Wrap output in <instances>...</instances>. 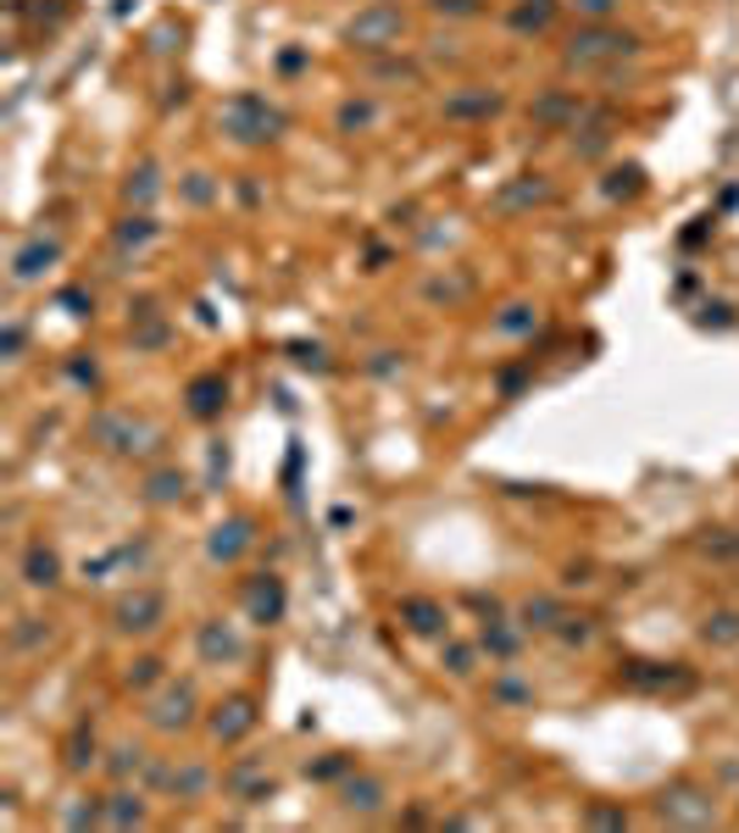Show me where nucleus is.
<instances>
[{
	"label": "nucleus",
	"instance_id": "obj_23",
	"mask_svg": "<svg viewBox=\"0 0 739 833\" xmlns=\"http://www.w3.org/2000/svg\"><path fill=\"white\" fill-rule=\"evenodd\" d=\"M57 256H62L57 239H29V245L12 256V278H18V284H34V278H45V267H57Z\"/></svg>",
	"mask_w": 739,
	"mask_h": 833
},
{
	"label": "nucleus",
	"instance_id": "obj_10",
	"mask_svg": "<svg viewBox=\"0 0 739 833\" xmlns=\"http://www.w3.org/2000/svg\"><path fill=\"white\" fill-rule=\"evenodd\" d=\"M339 805L350 811V816H379L384 805H390V783L379 778V772H345L339 778Z\"/></svg>",
	"mask_w": 739,
	"mask_h": 833
},
{
	"label": "nucleus",
	"instance_id": "obj_19",
	"mask_svg": "<svg viewBox=\"0 0 739 833\" xmlns=\"http://www.w3.org/2000/svg\"><path fill=\"white\" fill-rule=\"evenodd\" d=\"M401 623H407L412 634H423V639H445V634H451L445 606L429 600V595H407V600H401Z\"/></svg>",
	"mask_w": 739,
	"mask_h": 833
},
{
	"label": "nucleus",
	"instance_id": "obj_1",
	"mask_svg": "<svg viewBox=\"0 0 739 833\" xmlns=\"http://www.w3.org/2000/svg\"><path fill=\"white\" fill-rule=\"evenodd\" d=\"M634 51H639V34H628V29H617V23H584V29L567 34L562 62L578 68V73H589V68H612V62H623V56H634Z\"/></svg>",
	"mask_w": 739,
	"mask_h": 833
},
{
	"label": "nucleus",
	"instance_id": "obj_30",
	"mask_svg": "<svg viewBox=\"0 0 739 833\" xmlns=\"http://www.w3.org/2000/svg\"><path fill=\"white\" fill-rule=\"evenodd\" d=\"M479 650H484L479 639H445V645H440V667H445L451 678H473V672H479Z\"/></svg>",
	"mask_w": 739,
	"mask_h": 833
},
{
	"label": "nucleus",
	"instance_id": "obj_52",
	"mask_svg": "<svg viewBox=\"0 0 739 833\" xmlns=\"http://www.w3.org/2000/svg\"><path fill=\"white\" fill-rule=\"evenodd\" d=\"M134 344H140V350H162V344H167V328H162V322H151V328H145Z\"/></svg>",
	"mask_w": 739,
	"mask_h": 833
},
{
	"label": "nucleus",
	"instance_id": "obj_39",
	"mask_svg": "<svg viewBox=\"0 0 739 833\" xmlns=\"http://www.w3.org/2000/svg\"><path fill=\"white\" fill-rule=\"evenodd\" d=\"M151 683H167L162 656H134V661L123 667V689H151Z\"/></svg>",
	"mask_w": 739,
	"mask_h": 833
},
{
	"label": "nucleus",
	"instance_id": "obj_9",
	"mask_svg": "<svg viewBox=\"0 0 739 833\" xmlns=\"http://www.w3.org/2000/svg\"><path fill=\"white\" fill-rule=\"evenodd\" d=\"M250 728H256V700H250V695H228V700H217L212 717H206L212 744H239V739H250Z\"/></svg>",
	"mask_w": 739,
	"mask_h": 833
},
{
	"label": "nucleus",
	"instance_id": "obj_49",
	"mask_svg": "<svg viewBox=\"0 0 739 833\" xmlns=\"http://www.w3.org/2000/svg\"><path fill=\"white\" fill-rule=\"evenodd\" d=\"M184 195H189V200H195V206H206V200H212V195H217V189H212V184H206V173H189V184H184Z\"/></svg>",
	"mask_w": 739,
	"mask_h": 833
},
{
	"label": "nucleus",
	"instance_id": "obj_36",
	"mask_svg": "<svg viewBox=\"0 0 739 833\" xmlns=\"http://www.w3.org/2000/svg\"><path fill=\"white\" fill-rule=\"evenodd\" d=\"M140 772H145V750H140V744H112V750H106V778L129 783V778H140Z\"/></svg>",
	"mask_w": 739,
	"mask_h": 833
},
{
	"label": "nucleus",
	"instance_id": "obj_22",
	"mask_svg": "<svg viewBox=\"0 0 739 833\" xmlns=\"http://www.w3.org/2000/svg\"><path fill=\"white\" fill-rule=\"evenodd\" d=\"M156 234H162V223H156L151 212H129V217L112 228V245H117V256H145V250L156 245Z\"/></svg>",
	"mask_w": 739,
	"mask_h": 833
},
{
	"label": "nucleus",
	"instance_id": "obj_43",
	"mask_svg": "<svg viewBox=\"0 0 739 833\" xmlns=\"http://www.w3.org/2000/svg\"><path fill=\"white\" fill-rule=\"evenodd\" d=\"M468 289H473V278H468V272H456V278H434V284H429V295H434V300H440V295H445V300H462Z\"/></svg>",
	"mask_w": 739,
	"mask_h": 833
},
{
	"label": "nucleus",
	"instance_id": "obj_27",
	"mask_svg": "<svg viewBox=\"0 0 739 833\" xmlns=\"http://www.w3.org/2000/svg\"><path fill=\"white\" fill-rule=\"evenodd\" d=\"M523 634H528L523 623L490 617V623H484V634H479V645H484V650H490L495 661H512V656H517V645H523Z\"/></svg>",
	"mask_w": 739,
	"mask_h": 833
},
{
	"label": "nucleus",
	"instance_id": "obj_41",
	"mask_svg": "<svg viewBox=\"0 0 739 833\" xmlns=\"http://www.w3.org/2000/svg\"><path fill=\"white\" fill-rule=\"evenodd\" d=\"M567 7H573V12L584 18V23H612L623 0H567Z\"/></svg>",
	"mask_w": 739,
	"mask_h": 833
},
{
	"label": "nucleus",
	"instance_id": "obj_28",
	"mask_svg": "<svg viewBox=\"0 0 739 833\" xmlns=\"http://www.w3.org/2000/svg\"><path fill=\"white\" fill-rule=\"evenodd\" d=\"M62 767H68V772H90V767H101V744H95V728H90V722H79V728L68 733V744H62Z\"/></svg>",
	"mask_w": 739,
	"mask_h": 833
},
{
	"label": "nucleus",
	"instance_id": "obj_29",
	"mask_svg": "<svg viewBox=\"0 0 739 833\" xmlns=\"http://www.w3.org/2000/svg\"><path fill=\"white\" fill-rule=\"evenodd\" d=\"M184 495H189V479H184L178 467H162V473L145 479V501H151V506H178Z\"/></svg>",
	"mask_w": 739,
	"mask_h": 833
},
{
	"label": "nucleus",
	"instance_id": "obj_11",
	"mask_svg": "<svg viewBox=\"0 0 739 833\" xmlns=\"http://www.w3.org/2000/svg\"><path fill=\"white\" fill-rule=\"evenodd\" d=\"M195 656H201L206 667H234V661H245V639H239L234 623L212 617V623L195 628Z\"/></svg>",
	"mask_w": 739,
	"mask_h": 833
},
{
	"label": "nucleus",
	"instance_id": "obj_40",
	"mask_svg": "<svg viewBox=\"0 0 739 833\" xmlns=\"http://www.w3.org/2000/svg\"><path fill=\"white\" fill-rule=\"evenodd\" d=\"M639 189H645V173H639L634 162H628V167H612V173H606V195H612V200H617V195H639Z\"/></svg>",
	"mask_w": 739,
	"mask_h": 833
},
{
	"label": "nucleus",
	"instance_id": "obj_20",
	"mask_svg": "<svg viewBox=\"0 0 739 833\" xmlns=\"http://www.w3.org/2000/svg\"><path fill=\"white\" fill-rule=\"evenodd\" d=\"M184 400H189V416L212 423V416H223V405H228V378H223V372H201V378L184 389Z\"/></svg>",
	"mask_w": 739,
	"mask_h": 833
},
{
	"label": "nucleus",
	"instance_id": "obj_51",
	"mask_svg": "<svg viewBox=\"0 0 739 833\" xmlns=\"http://www.w3.org/2000/svg\"><path fill=\"white\" fill-rule=\"evenodd\" d=\"M23 344H29L23 322H7V361H18V356H23Z\"/></svg>",
	"mask_w": 739,
	"mask_h": 833
},
{
	"label": "nucleus",
	"instance_id": "obj_32",
	"mask_svg": "<svg viewBox=\"0 0 739 833\" xmlns=\"http://www.w3.org/2000/svg\"><path fill=\"white\" fill-rule=\"evenodd\" d=\"M162 195V178H156V162H140L134 173H129V184H123V200L129 206H140V212H151V200Z\"/></svg>",
	"mask_w": 739,
	"mask_h": 833
},
{
	"label": "nucleus",
	"instance_id": "obj_2",
	"mask_svg": "<svg viewBox=\"0 0 739 833\" xmlns=\"http://www.w3.org/2000/svg\"><path fill=\"white\" fill-rule=\"evenodd\" d=\"M407 34V12L396 0H373V7H361L350 23H345V45L361 51V56H390Z\"/></svg>",
	"mask_w": 739,
	"mask_h": 833
},
{
	"label": "nucleus",
	"instance_id": "obj_48",
	"mask_svg": "<svg viewBox=\"0 0 739 833\" xmlns=\"http://www.w3.org/2000/svg\"><path fill=\"white\" fill-rule=\"evenodd\" d=\"M373 79H401V84H412V79H418V68H412V62H379V68H373Z\"/></svg>",
	"mask_w": 739,
	"mask_h": 833
},
{
	"label": "nucleus",
	"instance_id": "obj_38",
	"mask_svg": "<svg viewBox=\"0 0 739 833\" xmlns=\"http://www.w3.org/2000/svg\"><path fill=\"white\" fill-rule=\"evenodd\" d=\"M40 645H51V623H40V617H18V623H12V650H18V656H29V650H40Z\"/></svg>",
	"mask_w": 739,
	"mask_h": 833
},
{
	"label": "nucleus",
	"instance_id": "obj_25",
	"mask_svg": "<svg viewBox=\"0 0 739 833\" xmlns=\"http://www.w3.org/2000/svg\"><path fill=\"white\" fill-rule=\"evenodd\" d=\"M551 23H556V0H517V7L506 12V29L523 34V40H528V34H545Z\"/></svg>",
	"mask_w": 739,
	"mask_h": 833
},
{
	"label": "nucleus",
	"instance_id": "obj_44",
	"mask_svg": "<svg viewBox=\"0 0 739 833\" xmlns=\"http://www.w3.org/2000/svg\"><path fill=\"white\" fill-rule=\"evenodd\" d=\"M345 772H350V755H322V761L306 767V778H322V783H328V778H345Z\"/></svg>",
	"mask_w": 739,
	"mask_h": 833
},
{
	"label": "nucleus",
	"instance_id": "obj_26",
	"mask_svg": "<svg viewBox=\"0 0 739 833\" xmlns=\"http://www.w3.org/2000/svg\"><path fill=\"white\" fill-rule=\"evenodd\" d=\"M151 822V805L140 789H117L106 794V827H145Z\"/></svg>",
	"mask_w": 739,
	"mask_h": 833
},
{
	"label": "nucleus",
	"instance_id": "obj_13",
	"mask_svg": "<svg viewBox=\"0 0 739 833\" xmlns=\"http://www.w3.org/2000/svg\"><path fill=\"white\" fill-rule=\"evenodd\" d=\"M250 545H256V523H250V517H223V523L206 534V562H212V567H234Z\"/></svg>",
	"mask_w": 739,
	"mask_h": 833
},
{
	"label": "nucleus",
	"instance_id": "obj_3",
	"mask_svg": "<svg viewBox=\"0 0 739 833\" xmlns=\"http://www.w3.org/2000/svg\"><path fill=\"white\" fill-rule=\"evenodd\" d=\"M217 128L234 140V145H273L278 134H284V112L278 106H267L261 95H234V101H223V112H217Z\"/></svg>",
	"mask_w": 739,
	"mask_h": 833
},
{
	"label": "nucleus",
	"instance_id": "obj_24",
	"mask_svg": "<svg viewBox=\"0 0 739 833\" xmlns=\"http://www.w3.org/2000/svg\"><path fill=\"white\" fill-rule=\"evenodd\" d=\"M517 623H523L528 634H556V628L567 623V611H562L556 595H528V600L517 606Z\"/></svg>",
	"mask_w": 739,
	"mask_h": 833
},
{
	"label": "nucleus",
	"instance_id": "obj_6",
	"mask_svg": "<svg viewBox=\"0 0 739 833\" xmlns=\"http://www.w3.org/2000/svg\"><path fill=\"white\" fill-rule=\"evenodd\" d=\"M167 623V595L162 589H129L112 600V634L123 639H145Z\"/></svg>",
	"mask_w": 739,
	"mask_h": 833
},
{
	"label": "nucleus",
	"instance_id": "obj_50",
	"mask_svg": "<svg viewBox=\"0 0 739 833\" xmlns=\"http://www.w3.org/2000/svg\"><path fill=\"white\" fill-rule=\"evenodd\" d=\"M62 306H68V317H90V306H95V300H90L84 289H62Z\"/></svg>",
	"mask_w": 739,
	"mask_h": 833
},
{
	"label": "nucleus",
	"instance_id": "obj_7",
	"mask_svg": "<svg viewBox=\"0 0 739 833\" xmlns=\"http://www.w3.org/2000/svg\"><path fill=\"white\" fill-rule=\"evenodd\" d=\"M656 816H661L667 827H711V822H717V805H711V794H706L700 783L678 778V783H667V789L656 794Z\"/></svg>",
	"mask_w": 739,
	"mask_h": 833
},
{
	"label": "nucleus",
	"instance_id": "obj_33",
	"mask_svg": "<svg viewBox=\"0 0 739 833\" xmlns=\"http://www.w3.org/2000/svg\"><path fill=\"white\" fill-rule=\"evenodd\" d=\"M534 200H551V184H545L540 173H523L517 184L501 189V212H523V206H534Z\"/></svg>",
	"mask_w": 739,
	"mask_h": 833
},
{
	"label": "nucleus",
	"instance_id": "obj_15",
	"mask_svg": "<svg viewBox=\"0 0 739 833\" xmlns=\"http://www.w3.org/2000/svg\"><path fill=\"white\" fill-rule=\"evenodd\" d=\"M623 683H634V689H689L695 678H689L684 661H628Z\"/></svg>",
	"mask_w": 739,
	"mask_h": 833
},
{
	"label": "nucleus",
	"instance_id": "obj_35",
	"mask_svg": "<svg viewBox=\"0 0 739 833\" xmlns=\"http://www.w3.org/2000/svg\"><path fill=\"white\" fill-rule=\"evenodd\" d=\"M700 639L711 645V650H728V645H739V611L728 606V611H711L706 623H700Z\"/></svg>",
	"mask_w": 739,
	"mask_h": 833
},
{
	"label": "nucleus",
	"instance_id": "obj_37",
	"mask_svg": "<svg viewBox=\"0 0 739 833\" xmlns=\"http://www.w3.org/2000/svg\"><path fill=\"white\" fill-rule=\"evenodd\" d=\"M534 322H540V311L517 300V306H506V311L495 317V333H501V339H523V333H534Z\"/></svg>",
	"mask_w": 739,
	"mask_h": 833
},
{
	"label": "nucleus",
	"instance_id": "obj_4",
	"mask_svg": "<svg viewBox=\"0 0 739 833\" xmlns=\"http://www.w3.org/2000/svg\"><path fill=\"white\" fill-rule=\"evenodd\" d=\"M195 717H201V695H195L189 678H167V683L145 700V722H151L156 733H184V728H195Z\"/></svg>",
	"mask_w": 739,
	"mask_h": 833
},
{
	"label": "nucleus",
	"instance_id": "obj_14",
	"mask_svg": "<svg viewBox=\"0 0 739 833\" xmlns=\"http://www.w3.org/2000/svg\"><path fill=\"white\" fill-rule=\"evenodd\" d=\"M151 783H162L173 800H201V794L212 789V767H206V761H178V767H173V761H156V767H151Z\"/></svg>",
	"mask_w": 739,
	"mask_h": 833
},
{
	"label": "nucleus",
	"instance_id": "obj_46",
	"mask_svg": "<svg viewBox=\"0 0 739 833\" xmlns=\"http://www.w3.org/2000/svg\"><path fill=\"white\" fill-rule=\"evenodd\" d=\"M589 634H595V628H589V617H567V623L556 628V639H562V645H589Z\"/></svg>",
	"mask_w": 739,
	"mask_h": 833
},
{
	"label": "nucleus",
	"instance_id": "obj_5",
	"mask_svg": "<svg viewBox=\"0 0 739 833\" xmlns=\"http://www.w3.org/2000/svg\"><path fill=\"white\" fill-rule=\"evenodd\" d=\"M90 440H95L101 451H112V456H145L151 445H162V434H156L151 423H140V416H129V411L95 416V423H90Z\"/></svg>",
	"mask_w": 739,
	"mask_h": 833
},
{
	"label": "nucleus",
	"instance_id": "obj_16",
	"mask_svg": "<svg viewBox=\"0 0 739 833\" xmlns=\"http://www.w3.org/2000/svg\"><path fill=\"white\" fill-rule=\"evenodd\" d=\"M506 101H501V90H456V95H445V123H484V117H495Z\"/></svg>",
	"mask_w": 739,
	"mask_h": 833
},
{
	"label": "nucleus",
	"instance_id": "obj_34",
	"mask_svg": "<svg viewBox=\"0 0 739 833\" xmlns=\"http://www.w3.org/2000/svg\"><path fill=\"white\" fill-rule=\"evenodd\" d=\"M333 123H339V134H361V128H373V123H379V101L356 95V101H345V106L333 112Z\"/></svg>",
	"mask_w": 739,
	"mask_h": 833
},
{
	"label": "nucleus",
	"instance_id": "obj_45",
	"mask_svg": "<svg viewBox=\"0 0 739 833\" xmlns=\"http://www.w3.org/2000/svg\"><path fill=\"white\" fill-rule=\"evenodd\" d=\"M289 356H295V367H311V372L328 367V350H322V344H289Z\"/></svg>",
	"mask_w": 739,
	"mask_h": 833
},
{
	"label": "nucleus",
	"instance_id": "obj_8",
	"mask_svg": "<svg viewBox=\"0 0 739 833\" xmlns=\"http://www.w3.org/2000/svg\"><path fill=\"white\" fill-rule=\"evenodd\" d=\"M245 617L250 623H261V628H273V623H284V611H289V589H284V578L278 573H256V578H245Z\"/></svg>",
	"mask_w": 739,
	"mask_h": 833
},
{
	"label": "nucleus",
	"instance_id": "obj_21",
	"mask_svg": "<svg viewBox=\"0 0 739 833\" xmlns=\"http://www.w3.org/2000/svg\"><path fill=\"white\" fill-rule=\"evenodd\" d=\"M612 112H584L578 117V128H573V156H584V162H595V156H606L612 151Z\"/></svg>",
	"mask_w": 739,
	"mask_h": 833
},
{
	"label": "nucleus",
	"instance_id": "obj_47",
	"mask_svg": "<svg viewBox=\"0 0 739 833\" xmlns=\"http://www.w3.org/2000/svg\"><path fill=\"white\" fill-rule=\"evenodd\" d=\"M589 827H628V811H612V805H595L589 816H584Z\"/></svg>",
	"mask_w": 739,
	"mask_h": 833
},
{
	"label": "nucleus",
	"instance_id": "obj_42",
	"mask_svg": "<svg viewBox=\"0 0 739 833\" xmlns=\"http://www.w3.org/2000/svg\"><path fill=\"white\" fill-rule=\"evenodd\" d=\"M429 12L434 18H479L484 0H429Z\"/></svg>",
	"mask_w": 739,
	"mask_h": 833
},
{
	"label": "nucleus",
	"instance_id": "obj_12",
	"mask_svg": "<svg viewBox=\"0 0 739 833\" xmlns=\"http://www.w3.org/2000/svg\"><path fill=\"white\" fill-rule=\"evenodd\" d=\"M223 794H228V800H245V805H261V800H273V794H278V783L267 778V761L239 755V761L223 772Z\"/></svg>",
	"mask_w": 739,
	"mask_h": 833
},
{
	"label": "nucleus",
	"instance_id": "obj_31",
	"mask_svg": "<svg viewBox=\"0 0 739 833\" xmlns=\"http://www.w3.org/2000/svg\"><path fill=\"white\" fill-rule=\"evenodd\" d=\"M490 700L506 706V711H523V706H534V683L517 678V672H495L490 678Z\"/></svg>",
	"mask_w": 739,
	"mask_h": 833
},
{
	"label": "nucleus",
	"instance_id": "obj_18",
	"mask_svg": "<svg viewBox=\"0 0 739 833\" xmlns=\"http://www.w3.org/2000/svg\"><path fill=\"white\" fill-rule=\"evenodd\" d=\"M18 573H23L29 589H45V595H51V589L62 584V551L45 545V539H34V545L23 551V567H18Z\"/></svg>",
	"mask_w": 739,
	"mask_h": 833
},
{
	"label": "nucleus",
	"instance_id": "obj_17",
	"mask_svg": "<svg viewBox=\"0 0 739 833\" xmlns=\"http://www.w3.org/2000/svg\"><path fill=\"white\" fill-rule=\"evenodd\" d=\"M584 112H589V106H584L578 95H567V90H545V95L528 106V117H534L540 128H578Z\"/></svg>",
	"mask_w": 739,
	"mask_h": 833
}]
</instances>
